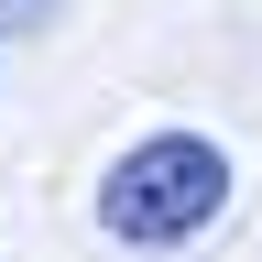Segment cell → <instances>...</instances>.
I'll list each match as a JSON object with an SVG mask.
<instances>
[{"label": "cell", "mask_w": 262, "mask_h": 262, "mask_svg": "<svg viewBox=\"0 0 262 262\" xmlns=\"http://www.w3.org/2000/svg\"><path fill=\"white\" fill-rule=\"evenodd\" d=\"M219 208H229V153L208 131H142V142L98 175V229L131 241V251H175Z\"/></svg>", "instance_id": "cell-1"}, {"label": "cell", "mask_w": 262, "mask_h": 262, "mask_svg": "<svg viewBox=\"0 0 262 262\" xmlns=\"http://www.w3.org/2000/svg\"><path fill=\"white\" fill-rule=\"evenodd\" d=\"M55 11H66V0H0V44H11V33H44Z\"/></svg>", "instance_id": "cell-2"}]
</instances>
